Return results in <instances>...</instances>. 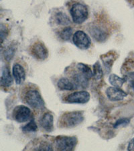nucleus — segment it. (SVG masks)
I'll use <instances>...</instances> for the list:
<instances>
[{
    "label": "nucleus",
    "mask_w": 134,
    "mask_h": 151,
    "mask_svg": "<svg viewBox=\"0 0 134 151\" xmlns=\"http://www.w3.org/2000/svg\"><path fill=\"white\" fill-rule=\"evenodd\" d=\"M83 120L84 115L82 111H68L60 117L58 121V126L61 128H75L80 125Z\"/></svg>",
    "instance_id": "obj_1"
},
{
    "label": "nucleus",
    "mask_w": 134,
    "mask_h": 151,
    "mask_svg": "<svg viewBox=\"0 0 134 151\" xmlns=\"http://www.w3.org/2000/svg\"><path fill=\"white\" fill-rule=\"evenodd\" d=\"M22 98L24 102L32 108L38 110L44 108V101L37 89L30 88L26 90L23 93Z\"/></svg>",
    "instance_id": "obj_2"
},
{
    "label": "nucleus",
    "mask_w": 134,
    "mask_h": 151,
    "mask_svg": "<svg viewBox=\"0 0 134 151\" xmlns=\"http://www.w3.org/2000/svg\"><path fill=\"white\" fill-rule=\"evenodd\" d=\"M77 142L76 136H58L54 141L55 151H75Z\"/></svg>",
    "instance_id": "obj_3"
},
{
    "label": "nucleus",
    "mask_w": 134,
    "mask_h": 151,
    "mask_svg": "<svg viewBox=\"0 0 134 151\" xmlns=\"http://www.w3.org/2000/svg\"><path fill=\"white\" fill-rule=\"evenodd\" d=\"M70 16L75 24H82L88 18L89 10L85 5L80 3L73 4L70 9Z\"/></svg>",
    "instance_id": "obj_4"
},
{
    "label": "nucleus",
    "mask_w": 134,
    "mask_h": 151,
    "mask_svg": "<svg viewBox=\"0 0 134 151\" xmlns=\"http://www.w3.org/2000/svg\"><path fill=\"white\" fill-rule=\"evenodd\" d=\"M30 52L32 57L38 60H44L48 57V50L44 42L37 40L31 45Z\"/></svg>",
    "instance_id": "obj_5"
},
{
    "label": "nucleus",
    "mask_w": 134,
    "mask_h": 151,
    "mask_svg": "<svg viewBox=\"0 0 134 151\" xmlns=\"http://www.w3.org/2000/svg\"><path fill=\"white\" fill-rule=\"evenodd\" d=\"M91 96L87 91H75L73 93L68 94L64 98V101L67 104H86L90 100Z\"/></svg>",
    "instance_id": "obj_6"
},
{
    "label": "nucleus",
    "mask_w": 134,
    "mask_h": 151,
    "mask_svg": "<svg viewBox=\"0 0 134 151\" xmlns=\"http://www.w3.org/2000/svg\"><path fill=\"white\" fill-rule=\"evenodd\" d=\"M32 117L31 109L26 106L20 105L14 108L13 111V118L19 123L26 122Z\"/></svg>",
    "instance_id": "obj_7"
},
{
    "label": "nucleus",
    "mask_w": 134,
    "mask_h": 151,
    "mask_svg": "<svg viewBox=\"0 0 134 151\" xmlns=\"http://www.w3.org/2000/svg\"><path fill=\"white\" fill-rule=\"evenodd\" d=\"M72 40L75 45L81 50L88 49L91 45V38L82 30H78L73 35Z\"/></svg>",
    "instance_id": "obj_8"
},
{
    "label": "nucleus",
    "mask_w": 134,
    "mask_h": 151,
    "mask_svg": "<svg viewBox=\"0 0 134 151\" xmlns=\"http://www.w3.org/2000/svg\"><path fill=\"white\" fill-rule=\"evenodd\" d=\"M89 31L92 38L98 42H104L108 38V33L105 28L99 24H92Z\"/></svg>",
    "instance_id": "obj_9"
},
{
    "label": "nucleus",
    "mask_w": 134,
    "mask_h": 151,
    "mask_svg": "<svg viewBox=\"0 0 134 151\" xmlns=\"http://www.w3.org/2000/svg\"><path fill=\"white\" fill-rule=\"evenodd\" d=\"M106 95L108 99L111 101H121L128 96L123 90L115 87H108L106 89Z\"/></svg>",
    "instance_id": "obj_10"
},
{
    "label": "nucleus",
    "mask_w": 134,
    "mask_h": 151,
    "mask_svg": "<svg viewBox=\"0 0 134 151\" xmlns=\"http://www.w3.org/2000/svg\"><path fill=\"white\" fill-rule=\"evenodd\" d=\"M118 57V53L113 50L109 51V52L106 53V54H104L101 56V60L103 62L104 67L107 73H109L111 71L113 63L115 61Z\"/></svg>",
    "instance_id": "obj_11"
},
{
    "label": "nucleus",
    "mask_w": 134,
    "mask_h": 151,
    "mask_svg": "<svg viewBox=\"0 0 134 151\" xmlns=\"http://www.w3.org/2000/svg\"><path fill=\"white\" fill-rule=\"evenodd\" d=\"M12 75L16 84L21 85L25 81L26 70L19 63H14L12 67Z\"/></svg>",
    "instance_id": "obj_12"
},
{
    "label": "nucleus",
    "mask_w": 134,
    "mask_h": 151,
    "mask_svg": "<svg viewBox=\"0 0 134 151\" xmlns=\"http://www.w3.org/2000/svg\"><path fill=\"white\" fill-rule=\"evenodd\" d=\"M39 124L46 132H52L54 128V118L52 114L48 112L44 114L40 119Z\"/></svg>",
    "instance_id": "obj_13"
},
{
    "label": "nucleus",
    "mask_w": 134,
    "mask_h": 151,
    "mask_svg": "<svg viewBox=\"0 0 134 151\" xmlns=\"http://www.w3.org/2000/svg\"><path fill=\"white\" fill-rule=\"evenodd\" d=\"M71 79L77 85V87H82V88H86L89 85V79L82 74L79 70H75L71 73Z\"/></svg>",
    "instance_id": "obj_14"
},
{
    "label": "nucleus",
    "mask_w": 134,
    "mask_h": 151,
    "mask_svg": "<svg viewBox=\"0 0 134 151\" xmlns=\"http://www.w3.org/2000/svg\"><path fill=\"white\" fill-rule=\"evenodd\" d=\"M14 77L11 75L10 70L8 66H4L2 69L1 77V85L4 87H9L13 84Z\"/></svg>",
    "instance_id": "obj_15"
},
{
    "label": "nucleus",
    "mask_w": 134,
    "mask_h": 151,
    "mask_svg": "<svg viewBox=\"0 0 134 151\" xmlns=\"http://www.w3.org/2000/svg\"><path fill=\"white\" fill-rule=\"evenodd\" d=\"M57 86L60 89L64 91H72L78 88L74 82L66 77H62L58 80Z\"/></svg>",
    "instance_id": "obj_16"
},
{
    "label": "nucleus",
    "mask_w": 134,
    "mask_h": 151,
    "mask_svg": "<svg viewBox=\"0 0 134 151\" xmlns=\"http://www.w3.org/2000/svg\"><path fill=\"white\" fill-rule=\"evenodd\" d=\"M127 80L128 79H127L126 76L124 77H120L115 74H112L109 77V81L111 85L115 87H118V88L122 87L125 82L127 81Z\"/></svg>",
    "instance_id": "obj_17"
},
{
    "label": "nucleus",
    "mask_w": 134,
    "mask_h": 151,
    "mask_svg": "<svg viewBox=\"0 0 134 151\" xmlns=\"http://www.w3.org/2000/svg\"><path fill=\"white\" fill-rule=\"evenodd\" d=\"M56 22L58 24L62 26H68L70 24V19L65 13L59 12L55 16Z\"/></svg>",
    "instance_id": "obj_18"
},
{
    "label": "nucleus",
    "mask_w": 134,
    "mask_h": 151,
    "mask_svg": "<svg viewBox=\"0 0 134 151\" xmlns=\"http://www.w3.org/2000/svg\"><path fill=\"white\" fill-rule=\"evenodd\" d=\"M77 67L78 70L83 74L87 79H90L93 77V71L91 70V67L87 65H85L84 63H78Z\"/></svg>",
    "instance_id": "obj_19"
},
{
    "label": "nucleus",
    "mask_w": 134,
    "mask_h": 151,
    "mask_svg": "<svg viewBox=\"0 0 134 151\" xmlns=\"http://www.w3.org/2000/svg\"><path fill=\"white\" fill-rule=\"evenodd\" d=\"M33 151H54V148L49 142L44 140L39 142Z\"/></svg>",
    "instance_id": "obj_20"
},
{
    "label": "nucleus",
    "mask_w": 134,
    "mask_h": 151,
    "mask_svg": "<svg viewBox=\"0 0 134 151\" xmlns=\"http://www.w3.org/2000/svg\"><path fill=\"white\" fill-rule=\"evenodd\" d=\"M72 35V28L71 27H66L60 32L59 36L63 40H69Z\"/></svg>",
    "instance_id": "obj_21"
},
{
    "label": "nucleus",
    "mask_w": 134,
    "mask_h": 151,
    "mask_svg": "<svg viewBox=\"0 0 134 151\" xmlns=\"http://www.w3.org/2000/svg\"><path fill=\"white\" fill-rule=\"evenodd\" d=\"M92 71H93V76L95 77L96 79H101L103 77V69H102L101 64L99 62H97L93 65V70H92Z\"/></svg>",
    "instance_id": "obj_22"
},
{
    "label": "nucleus",
    "mask_w": 134,
    "mask_h": 151,
    "mask_svg": "<svg viewBox=\"0 0 134 151\" xmlns=\"http://www.w3.org/2000/svg\"><path fill=\"white\" fill-rule=\"evenodd\" d=\"M22 130L24 132H36L38 130V126L37 124L35 122V121L32 120L30 122L26 124L25 126H24L22 127Z\"/></svg>",
    "instance_id": "obj_23"
},
{
    "label": "nucleus",
    "mask_w": 134,
    "mask_h": 151,
    "mask_svg": "<svg viewBox=\"0 0 134 151\" xmlns=\"http://www.w3.org/2000/svg\"><path fill=\"white\" fill-rule=\"evenodd\" d=\"M15 50L16 48L14 47V46L13 45H9V47L7 48V49L5 50V53H4V57L5 58H6V60H10L12 58H13L14 53H15Z\"/></svg>",
    "instance_id": "obj_24"
},
{
    "label": "nucleus",
    "mask_w": 134,
    "mask_h": 151,
    "mask_svg": "<svg viewBox=\"0 0 134 151\" xmlns=\"http://www.w3.org/2000/svg\"><path fill=\"white\" fill-rule=\"evenodd\" d=\"M0 35H1V43H3L4 39L7 37L8 35V28L4 26L3 24H1V31H0Z\"/></svg>",
    "instance_id": "obj_25"
},
{
    "label": "nucleus",
    "mask_w": 134,
    "mask_h": 151,
    "mask_svg": "<svg viewBox=\"0 0 134 151\" xmlns=\"http://www.w3.org/2000/svg\"><path fill=\"white\" fill-rule=\"evenodd\" d=\"M129 123H130V120H129L128 118H121L116 122L115 123V125H114V127L117 128L120 126L127 125V124H128Z\"/></svg>",
    "instance_id": "obj_26"
},
{
    "label": "nucleus",
    "mask_w": 134,
    "mask_h": 151,
    "mask_svg": "<svg viewBox=\"0 0 134 151\" xmlns=\"http://www.w3.org/2000/svg\"><path fill=\"white\" fill-rule=\"evenodd\" d=\"M127 77V79L130 80V84L131 87L134 89V73H131L129 74Z\"/></svg>",
    "instance_id": "obj_27"
},
{
    "label": "nucleus",
    "mask_w": 134,
    "mask_h": 151,
    "mask_svg": "<svg viewBox=\"0 0 134 151\" xmlns=\"http://www.w3.org/2000/svg\"><path fill=\"white\" fill-rule=\"evenodd\" d=\"M128 151H134V138L130 140L129 142L128 147Z\"/></svg>",
    "instance_id": "obj_28"
}]
</instances>
